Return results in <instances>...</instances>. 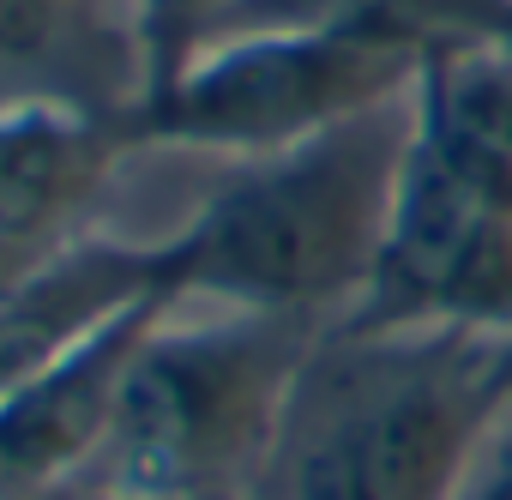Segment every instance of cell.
Masks as SVG:
<instances>
[{"instance_id": "cell-2", "label": "cell", "mask_w": 512, "mask_h": 500, "mask_svg": "<svg viewBox=\"0 0 512 500\" xmlns=\"http://www.w3.org/2000/svg\"><path fill=\"white\" fill-rule=\"evenodd\" d=\"M506 410L500 338L332 326L260 482L278 500H458Z\"/></svg>"}, {"instance_id": "cell-12", "label": "cell", "mask_w": 512, "mask_h": 500, "mask_svg": "<svg viewBox=\"0 0 512 500\" xmlns=\"http://www.w3.org/2000/svg\"><path fill=\"white\" fill-rule=\"evenodd\" d=\"M458 500H512V410L494 422V434H488V446L476 452V464H470Z\"/></svg>"}, {"instance_id": "cell-3", "label": "cell", "mask_w": 512, "mask_h": 500, "mask_svg": "<svg viewBox=\"0 0 512 500\" xmlns=\"http://www.w3.org/2000/svg\"><path fill=\"white\" fill-rule=\"evenodd\" d=\"M332 326L169 302L139 338L85 494L229 500L266 476L308 356Z\"/></svg>"}, {"instance_id": "cell-13", "label": "cell", "mask_w": 512, "mask_h": 500, "mask_svg": "<svg viewBox=\"0 0 512 500\" xmlns=\"http://www.w3.org/2000/svg\"><path fill=\"white\" fill-rule=\"evenodd\" d=\"M500 386H506V398H512V338H500Z\"/></svg>"}, {"instance_id": "cell-1", "label": "cell", "mask_w": 512, "mask_h": 500, "mask_svg": "<svg viewBox=\"0 0 512 500\" xmlns=\"http://www.w3.org/2000/svg\"><path fill=\"white\" fill-rule=\"evenodd\" d=\"M410 145V97L320 139L235 157L193 217L151 241L175 302L260 308L338 326L374 272L392 187Z\"/></svg>"}, {"instance_id": "cell-8", "label": "cell", "mask_w": 512, "mask_h": 500, "mask_svg": "<svg viewBox=\"0 0 512 500\" xmlns=\"http://www.w3.org/2000/svg\"><path fill=\"white\" fill-rule=\"evenodd\" d=\"M145 296H169L151 260V241H109V235L67 241L19 290L0 296V398L31 386L73 344H85L97 326H109L121 308Z\"/></svg>"}, {"instance_id": "cell-6", "label": "cell", "mask_w": 512, "mask_h": 500, "mask_svg": "<svg viewBox=\"0 0 512 500\" xmlns=\"http://www.w3.org/2000/svg\"><path fill=\"white\" fill-rule=\"evenodd\" d=\"M169 302L175 296H145L121 308L31 386L0 398V500H67L91 476L115 422L127 362Z\"/></svg>"}, {"instance_id": "cell-7", "label": "cell", "mask_w": 512, "mask_h": 500, "mask_svg": "<svg viewBox=\"0 0 512 500\" xmlns=\"http://www.w3.org/2000/svg\"><path fill=\"white\" fill-rule=\"evenodd\" d=\"M139 151L127 109L73 97H0V247H67L85 229L103 181Z\"/></svg>"}, {"instance_id": "cell-11", "label": "cell", "mask_w": 512, "mask_h": 500, "mask_svg": "<svg viewBox=\"0 0 512 500\" xmlns=\"http://www.w3.org/2000/svg\"><path fill=\"white\" fill-rule=\"evenodd\" d=\"M91 0H0V67L49 61L73 31Z\"/></svg>"}, {"instance_id": "cell-10", "label": "cell", "mask_w": 512, "mask_h": 500, "mask_svg": "<svg viewBox=\"0 0 512 500\" xmlns=\"http://www.w3.org/2000/svg\"><path fill=\"white\" fill-rule=\"evenodd\" d=\"M241 0H127V25L139 49V97L163 91L199 49H211Z\"/></svg>"}, {"instance_id": "cell-4", "label": "cell", "mask_w": 512, "mask_h": 500, "mask_svg": "<svg viewBox=\"0 0 512 500\" xmlns=\"http://www.w3.org/2000/svg\"><path fill=\"white\" fill-rule=\"evenodd\" d=\"M428 49L392 31H229L127 109L133 145L266 157L416 91Z\"/></svg>"}, {"instance_id": "cell-14", "label": "cell", "mask_w": 512, "mask_h": 500, "mask_svg": "<svg viewBox=\"0 0 512 500\" xmlns=\"http://www.w3.org/2000/svg\"><path fill=\"white\" fill-rule=\"evenodd\" d=\"M67 500H109V494H85V488H73V494H67Z\"/></svg>"}, {"instance_id": "cell-5", "label": "cell", "mask_w": 512, "mask_h": 500, "mask_svg": "<svg viewBox=\"0 0 512 500\" xmlns=\"http://www.w3.org/2000/svg\"><path fill=\"white\" fill-rule=\"evenodd\" d=\"M338 326L512 338V211L410 133L368 290Z\"/></svg>"}, {"instance_id": "cell-9", "label": "cell", "mask_w": 512, "mask_h": 500, "mask_svg": "<svg viewBox=\"0 0 512 500\" xmlns=\"http://www.w3.org/2000/svg\"><path fill=\"white\" fill-rule=\"evenodd\" d=\"M410 133L512 211V49H434L410 91Z\"/></svg>"}]
</instances>
